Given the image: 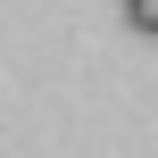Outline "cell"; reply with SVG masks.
<instances>
[{"instance_id": "obj_1", "label": "cell", "mask_w": 158, "mask_h": 158, "mask_svg": "<svg viewBox=\"0 0 158 158\" xmlns=\"http://www.w3.org/2000/svg\"><path fill=\"white\" fill-rule=\"evenodd\" d=\"M125 25L133 33H158V0H125Z\"/></svg>"}]
</instances>
